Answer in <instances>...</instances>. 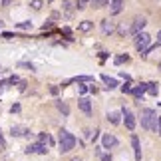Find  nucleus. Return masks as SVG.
<instances>
[{"label":"nucleus","mask_w":161,"mask_h":161,"mask_svg":"<svg viewBox=\"0 0 161 161\" xmlns=\"http://www.w3.org/2000/svg\"><path fill=\"white\" fill-rule=\"evenodd\" d=\"M76 147V137L68 131V129H60V151L68 153Z\"/></svg>","instance_id":"nucleus-1"},{"label":"nucleus","mask_w":161,"mask_h":161,"mask_svg":"<svg viewBox=\"0 0 161 161\" xmlns=\"http://www.w3.org/2000/svg\"><path fill=\"white\" fill-rule=\"evenodd\" d=\"M155 121H157V114L151 108L141 109V127L143 129H147V131L155 129Z\"/></svg>","instance_id":"nucleus-2"},{"label":"nucleus","mask_w":161,"mask_h":161,"mask_svg":"<svg viewBox=\"0 0 161 161\" xmlns=\"http://www.w3.org/2000/svg\"><path fill=\"white\" fill-rule=\"evenodd\" d=\"M149 42H151V36L147 34V32H139V34H135V48H137L139 52H143L147 46H149Z\"/></svg>","instance_id":"nucleus-3"},{"label":"nucleus","mask_w":161,"mask_h":161,"mask_svg":"<svg viewBox=\"0 0 161 161\" xmlns=\"http://www.w3.org/2000/svg\"><path fill=\"white\" fill-rule=\"evenodd\" d=\"M121 117H123V123H125V127L129 129V131H133V129H135V115H133L129 109H125V108H123V111H121Z\"/></svg>","instance_id":"nucleus-4"},{"label":"nucleus","mask_w":161,"mask_h":161,"mask_svg":"<svg viewBox=\"0 0 161 161\" xmlns=\"http://www.w3.org/2000/svg\"><path fill=\"white\" fill-rule=\"evenodd\" d=\"M145 24H147L145 18H143V16H137V18H135V20L131 22V32H129V34H133V36H135V34H139L141 30H143Z\"/></svg>","instance_id":"nucleus-5"},{"label":"nucleus","mask_w":161,"mask_h":161,"mask_svg":"<svg viewBox=\"0 0 161 161\" xmlns=\"http://www.w3.org/2000/svg\"><path fill=\"white\" fill-rule=\"evenodd\" d=\"M117 145V137L111 133H103V139H102V149H111V147Z\"/></svg>","instance_id":"nucleus-6"},{"label":"nucleus","mask_w":161,"mask_h":161,"mask_svg":"<svg viewBox=\"0 0 161 161\" xmlns=\"http://www.w3.org/2000/svg\"><path fill=\"white\" fill-rule=\"evenodd\" d=\"M74 10H76V6H74L72 0H64V2H62V12H64L66 18H72L74 16Z\"/></svg>","instance_id":"nucleus-7"},{"label":"nucleus","mask_w":161,"mask_h":161,"mask_svg":"<svg viewBox=\"0 0 161 161\" xmlns=\"http://www.w3.org/2000/svg\"><path fill=\"white\" fill-rule=\"evenodd\" d=\"M78 108L82 109L86 115H92V102L88 100V97H80V100H78Z\"/></svg>","instance_id":"nucleus-8"},{"label":"nucleus","mask_w":161,"mask_h":161,"mask_svg":"<svg viewBox=\"0 0 161 161\" xmlns=\"http://www.w3.org/2000/svg\"><path fill=\"white\" fill-rule=\"evenodd\" d=\"M46 151H48V147L42 143H30L26 147V153H46Z\"/></svg>","instance_id":"nucleus-9"},{"label":"nucleus","mask_w":161,"mask_h":161,"mask_svg":"<svg viewBox=\"0 0 161 161\" xmlns=\"http://www.w3.org/2000/svg\"><path fill=\"white\" fill-rule=\"evenodd\" d=\"M123 10V0H111V2H109V12H111V14H119V12Z\"/></svg>","instance_id":"nucleus-10"},{"label":"nucleus","mask_w":161,"mask_h":161,"mask_svg":"<svg viewBox=\"0 0 161 161\" xmlns=\"http://www.w3.org/2000/svg\"><path fill=\"white\" fill-rule=\"evenodd\" d=\"M131 145H133V151H135V159L141 161V145H139V137H137V135H131Z\"/></svg>","instance_id":"nucleus-11"},{"label":"nucleus","mask_w":161,"mask_h":161,"mask_svg":"<svg viewBox=\"0 0 161 161\" xmlns=\"http://www.w3.org/2000/svg\"><path fill=\"white\" fill-rule=\"evenodd\" d=\"M10 133L14 135V137H20V135H30V131H28V129H24V127H20V125H12Z\"/></svg>","instance_id":"nucleus-12"},{"label":"nucleus","mask_w":161,"mask_h":161,"mask_svg":"<svg viewBox=\"0 0 161 161\" xmlns=\"http://www.w3.org/2000/svg\"><path fill=\"white\" fill-rule=\"evenodd\" d=\"M114 30H115L114 22H109V20H102V32L106 34V36H108V34H111Z\"/></svg>","instance_id":"nucleus-13"},{"label":"nucleus","mask_w":161,"mask_h":161,"mask_svg":"<svg viewBox=\"0 0 161 161\" xmlns=\"http://www.w3.org/2000/svg\"><path fill=\"white\" fill-rule=\"evenodd\" d=\"M145 92H147V84H141V86H137V88H131V94L137 97V100L145 94Z\"/></svg>","instance_id":"nucleus-14"},{"label":"nucleus","mask_w":161,"mask_h":161,"mask_svg":"<svg viewBox=\"0 0 161 161\" xmlns=\"http://www.w3.org/2000/svg\"><path fill=\"white\" fill-rule=\"evenodd\" d=\"M102 80L106 82L108 90H114V88H117V80H115V78H109V76H106V74H103V76H102Z\"/></svg>","instance_id":"nucleus-15"},{"label":"nucleus","mask_w":161,"mask_h":161,"mask_svg":"<svg viewBox=\"0 0 161 161\" xmlns=\"http://www.w3.org/2000/svg\"><path fill=\"white\" fill-rule=\"evenodd\" d=\"M119 117H121L119 111H109V114H108V119H109V123H114V125H117V123L121 121Z\"/></svg>","instance_id":"nucleus-16"},{"label":"nucleus","mask_w":161,"mask_h":161,"mask_svg":"<svg viewBox=\"0 0 161 161\" xmlns=\"http://www.w3.org/2000/svg\"><path fill=\"white\" fill-rule=\"evenodd\" d=\"M56 108H58V109H60V111H62V114H64V115H70V106H68L66 102L58 100V102H56Z\"/></svg>","instance_id":"nucleus-17"},{"label":"nucleus","mask_w":161,"mask_h":161,"mask_svg":"<svg viewBox=\"0 0 161 161\" xmlns=\"http://www.w3.org/2000/svg\"><path fill=\"white\" fill-rule=\"evenodd\" d=\"M92 28H94V22H90V20H84V22H80V26H78V30H80V32H90Z\"/></svg>","instance_id":"nucleus-18"},{"label":"nucleus","mask_w":161,"mask_h":161,"mask_svg":"<svg viewBox=\"0 0 161 161\" xmlns=\"http://www.w3.org/2000/svg\"><path fill=\"white\" fill-rule=\"evenodd\" d=\"M92 6L94 8H106V6H109V0H92Z\"/></svg>","instance_id":"nucleus-19"},{"label":"nucleus","mask_w":161,"mask_h":161,"mask_svg":"<svg viewBox=\"0 0 161 161\" xmlns=\"http://www.w3.org/2000/svg\"><path fill=\"white\" fill-rule=\"evenodd\" d=\"M38 139H40V143H42V145H46V143H50V145H52V143H54L52 137H50L48 133H40V135H38Z\"/></svg>","instance_id":"nucleus-20"},{"label":"nucleus","mask_w":161,"mask_h":161,"mask_svg":"<svg viewBox=\"0 0 161 161\" xmlns=\"http://www.w3.org/2000/svg\"><path fill=\"white\" fill-rule=\"evenodd\" d=\"M117 32H119L121 36H125V34H129V32H131V24H121V26L117 28Z\"/></svg>","instance_id":"nucleus-21"},{"label":"nucleus","mask_w":161,"mask_h":161,"mask_svg":"<svg viewBox=\"0 0 161 161\" xmlns=\"http://www.w3.org/2000/svg\"><path fill=\"white\" fill-rule=\"evenodd\" d=\"M157 92H159V88H157V84H147V94L149 96H157Z\"/></svg>","instance_id":"nucleus-22"},{"label":"nucleus","mask_w":161,"mask_h":161,"mask_svg":"<svg viewBox=\"0 0 161 161\" xmlns=\"http://www.w3.org/2000/svg\"><path fill=\"white\" fill-rule=\"evenodd\" d=\"M16 28H18V30H30V28H32V22H30V20H26V22H18Z\"/></svg>","instance_id":"nucleus-23"},{"label":"nucleus","mask_w":161,"mask_h":161,"mask_svg":"<svg viewBox=\"0 0 161 161\" xmlns=\"http://www.w3.org/2000/svg\"><path fill=\"white\" fill-rule=\"evenodd\" d=\"M114 62H115L117 66H119V64H123V62H129V56H127V54H121V56H117Z\"/></svg>","instance_id":"nucleus-24"},{"label":"nucleus","mask_w":161,"mask_h":161,"mask_svg":"<svg viewBox=\"0 0 161 161\" xmlns=\"http://www.w3.org/2000/svg\"><path fill=\"white\" fill-rule=\"evenodd\" d=\"M30 6H32L34 10H40L42 6H44V0H32V2H30Z\"/></svg>","instance_id":"nucleus-25"},{"label":"nucleus","mask_w":161,"mask_h":161,"mask_svg":"<svg viewBox=\"0 0 161 161\" xmlns=\"http://www.w3.org/2000/svg\"><path fill=\"white\" fill-rule=\"evenodd\" d=\"M86 4H88V0H76V8H78V10H84Z\"/></svg>","instance_id":"nucleus-26"},{"label":"nucleus","mask_w":161,"mask_h":161,"mask_svg":"<svg viewBox=\"0 0 161 161\" xmlns=\"http://www.w3.org/2000/svg\"><path fill=\"white\" fill-rule=\"evenodd\" d=\"M155 131L161 135V115H157V121H155Z\"/></svg>","instance_id":"nucleus-27"},{"label":"nucleus","mask_w":161,"mask_h":161,"mask_svg":"<svg viewBox=\"0 0 161 161\" xmlns=\"http://www.w3.org/2000/svg\"><path fill=\"white\" fill-rule=\"evenodd\" d=\"M78 92H80V94H82V96H84V94H88V86L80 84V86H78Z\"/></svg>","instance_id":"nucleus-28"},{"label":"nucleus","mask_w":161,"mask_h":161,"mask_svg":"<svg viewBox=\"0 0 161 161\" xmlns=\"http://www.w3.org/2000/svg\"><path fill=\"white\" fill-rule=\"evenodd\" d=\"M121 92H123V94H131V86H129V84L121 86Z\"/></svg>","instance_id":"nucleus-29"},{"label":"nucleus","mask_w":161,"mask_h":161,"mask_svg":"<svg viewBox=\"0 0 161 161\" xmlns=\"http://www.w3.org/2000/svg\"><path fill=\"white\" fill-rule=\"evenodd\" d=\"M58 92H60L58 86H50V94H52V96H58Z\"/></svg>","instance_id":"nucleus-30"},{"label":"nucleus","mask_w":161,"mask_h":161,"mask_svg":"<svg viewBox=\"0 0 161 161\" xmlns=\"http://www.w3.org/2000/svg\"><path fill=\"white\" fill-rule=\"evenodd\" d=\"M18 82H20V80H18L16 76H12V78L8 80V84H10V86H14V84H18Z\"/></svg>","instance_id":"nucleus-31"},{"label":"nucleus","mask_w":161,"mask_h":161,"mask_svg":"<svg viewBox=\"0 0 161 161\" xmlns=\"http://www.w3.org/2000/svg\"><path fill=\"white\" fill-rule=\"evenodd\" d=\"M2 38H6V40H12V38H14V34H10V32H4V34H2Z\"/></svg>","instance_id":"nucleus-32"},{"label":"nucleus","mask_w":161,"mask_h":161,"mask_svg":"<svg viewBox=\"0 0 161 161\" xmlns=\"http://www.w3.org/2000/svg\"><path fill=\"white\" fill-rule=\"evenodd\" d=\"M6 143H4V137H2V131H0V149H4Z\"/></svg>","instance_id":"nucleus-33"},{"label":"nucleus","mask_w":161,"mask_h":161,"mask_svg":"<svg viewBox=\"0 0 161 161\" xmlns=\"http://www.w3.org/2000/svg\"><path fill=\"white\" fill-rule=\"evenodd\" d=\"M62 32H64L66 36H70V34H72V30H70V28H68V26H66V28H62Z\"/></svg>","instance_id":"nucleus-34"},{"label":"nucleus","mask_w":161,"mask_h":161,"mask_svg":"<svg viewBox=\"0 0 161 161\" xmlns=\"http://www.w3.org/2000/svg\"><path fill=\"white\" fill-rule=\"evenodd\" d=\"M155 46H161V30L157 32V44H155Z\"/></svg>","instance_id":"nucleus-35"},{"label":"nucleus","mask_w":161,"mask_h":161,"mask_svg":"<svg viewBox=\"0 0 161 161\" xmlns=\"http://www.w3.org/2000/svg\"><path fill=\"white\" fill-rule=\"evenodd\" d=\"M102 161H111V155H108V153H106V155H102Z\"/></svg>","instance_id":"nucleus-36"},{"label":"nucleus","mask_w":161,"mask_h":161,"mask_svg":"<svg viewBox=\"0 0 161 161\" xmlns=\"http://www.w3.org/2000/svg\"><path fill=\"white\" fill-rule=\"evenodd\" d=\"M10 4V0H2V6H8Z\"/></svg>","instance_id":"nucleus-37"},{"label":"nucleus","mask_w":161,"mask_h":161,"mask_svg":"<svg viewBox=\"0 0 161 161\" xmlns=\"http://www.w3.org/2000/svg\"><path fill=\"white\" fill-rule=\"evenodd\" d=\"M72 161H82V159H80V157H74V159H72Z\"/></svg>","instance_id":"nucleus-38"},{"label":"nucleus","mask_w":161,"mask_h":161,"mask_svg":"<svg viewBox=\"0 0 161 161\" xmlns=\"http://www.w3.org/2000/svg\"><path fill=\"white\" fill-rule=\"evenodd\" d=\"M2 86H4V84H0V90H2Z\"/></svg>","instance_id":"nucleus-39"},{"label":"nucleus","mask_w":161,"mask_h":161,"mask_svg":"<svg viewBox=\"0 0 161 161\" xmlns=\"http://www.w3.org/2000/svg\"><path fill=\"white\" fill-rule=\"evenodd\" d=\"M0 28H2V22H0Z\"/></svg>","instance_id":"nucleus-40"},{"label":"nucleus","mask_w":161,"mask_h":161,"mask_svg":"<svg viewBox=\"0 0 161 161\" xmlns=\"http://www.w3.org/2000/svg\"><path fill=\"white\" fill-rule=\"evenodd\" d=\"M46 2H52V0H46Z\"/></svg>","instance_id":"nucleus-41"}]
</instances>
